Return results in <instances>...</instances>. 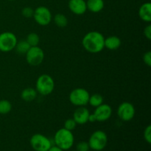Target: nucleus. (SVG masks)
<instances>
[{"mask_svg": "<svg viewBox=\"0 0 151 151\" xmlns=\"http://www.w3.org/2000/svg\"><path fill=\"white\" fill-rule=\"evenodd\" d=\"M105 37L98 31H91L86 34L82 39V45L88 52L97 54L105 48Z\"/></svg>", "mask_w": 151, "mask_h": 151, "instance_id": "nucleus-1", "label": "nucleus"}, {"mask_svg": "<svg viewBox=\"0 0 151 151\" xmlns=\"http://www.w3.org/2000/svg\"><path fill=\"white\" fill-rule=\"evenodd\" d=\"M54 142L56 146L63 150H68L74 145L75 137L72 131L65 129L64 128H60L55 134Z\"/></svg>", "mask_w": 151, "mask_h": 151, "instance_id": "nucleus-2", "label": "nucleus"}, {"mask_svg": "<svg viewBox=\"0 0 151 151\" xmlns=\"http://www.w3.org/2000/svg\"><path fill=\"white\" fill-rule=\"evenodd\" d=\"M55 88V81L50 75L43 74L40 75L35 83V90L43 96L52 94Z\"/></svg>", "mask_w": 151, "mask_h": 151, "instance_id": "nucleus-3", "label": "nucleus"}, {"mask_svg": "<svg viewBox=\"0 0 151 151\" xmlns=\"http://www.w3.org/2000/svg\"><path fill=\"white\" fill-rule=\"evenodd\" d=\"M88 143L90 149L95 151H102L107 145V134L101 130L95 131L90 136Z\"/></svg>", "mask_w": 151, "mask_h": 151, "instance_id": "nucleus-4", "label": "nucleus"}, {"mask_svg": "<svg viewBox=\"0 0 151 151\" xmlns=\"http://www.w3.org/2000/svg\"><path fill=\"white\" fill-rule=\"evenodd\" d=\"M89 97V92L86 89L83 88H76L71 91L69 99L73 106L81 107L88 104Z\"/></svg>", "mask_w": 151, "mask_h": 151, "instance_id": "nucleus-5", "label": "nucleus"}, {"mask_svg": "<svg viewBox=\"0 0 151 151\" xmlns=\"http://www.w3.org/2000/svg\"><path fill=\"white\" fill-rule=\"evenodd\" d=\"M29 144L35 151H48L52 145L51 140L41 134H35L31 137Z\"/></svg>", "mask_w": 151, "mask_h": 151, "instance_id": "nucleus-6", "label": "nucleus"}, {"mask_svg": "<svg viewBox=\"0 0 151 151\" xmlns=\"http://www.w3.org/2000/svg\"><path fill=\"white\" fill-rule=\"evenodd\" d=\"M17 37L12 32H4L0 34V51L9 52L16 48Z\"/></svg>", "mask_w": 151, "mask_h": 151, "instance_id": "nucleus-7", "label": "nucleus"}, {"mask_svg": "<svg viewBox=\"0 0 151 151\" xmlns=\"http://www.w3.org/2000/svg\"><path fill=\"white\" fill-rule=\"evenodd\" d=\"M32 17L35 22L41 26H47L52 20L51 11L45 6H39L35 9Z\"/></svg>", "mask_w": 151, "mask_h": 151, "instance_id": "nucleus-8", "label": "nucleus"}, {"mask_svg": "<svg viewBox=\"0 0 151 151\" xmlns=\"http://www.w3.org/2000/svg\"><path fill=\"white\" fill-rule=\"evenodd\" d=\"M25 55L28 64L30 66H39L44 61L45 55L44 50L38 46H36V47H30Z\"/></svg>", "mask_w": 151, "mask_h": 151, "instance_id": "nucleus-9", "label": "nucleus"}, {"mask_svg": "<svg viewBox=\"0 0 151 151\" xmlns=\"http://www.w3.org/2000/svg\"><path fill=\"white\" fill-rule=\"evenodd\" d=\"M136 110L134 105L129 102H123L117 109V115L123 122H129L134 119Z\"/></svg>", "mask_w": 151, "mask_h": 151, "instance_id": "nucleus-10", "label": "nucleus"}, {"mask_svg": "<svg viewBox=\"0 0 151 151\" xmlns=\"http://www.w3.org/2000/svg\"><path fill=\"white\" fill-rule=\"evenodd\" d=\"M112 108L109 105L103 103L100 106L95 108L93 114L94 115L97 122H105L110 119L112 115Z\"/></svg>", "mask_w": 151, "mask_h": 151, "instance_id": "nucleus-11", "label": "nucleus"}, {"mask_svg": "<svg viewBox=\"0 0 151 151\" xmlns=\"http://www.w3.org/2000/svg\"><path fill=\"white\" fill-rule=\"evenodd\" d=\"M89 115V111L85 106L78 107V109L74 111L73 119L77 125H84L88 122Z\"/></svg>", "mask_w": 151, "mask_h": 151, "instance_id": "nucleus-12", "label": "nucleus"}, {"mask_svg": "<svg viewBox=\"0 0 151 151\" xmlns=\"http://www.w3.org/2000/svg\"><path fill=\"white\" fill-rule=\"evenodd\" d=\"M68 7L72 13L78 16L84 14L87 10L86 1L85 0H69Z\"/></svg>", "mask_w": 151, "mask_h": 151, "instance_id": "nucleus-13", "label": "nucleus"}, {"mask_svg": "<svg viewBox=\"0 0 151 151\" xmlns=\"http://www.w3.org/2000/svg\"><path fill=\"white\" fill-rule=\"evenodd\" d=\"M139 16L145 22H151V3L145 2L140 6L139 9Z\"/></svg>", "mask_w": 151, "mask_h": 151, "instance_id": "nucleus-14", "label": "nucleus"}, {"mask_svg": "<svg viewBox=\"0 0 151 151\" xmlns=\"http://www.w3.org/2000/svg\"><path fill=\"white\" fill-rule=\"evenodd\" d=\"M122 41L119 37L116 35H111L108 38H105V48L109 50H116L120 47Z\"/></svg>", "mask_w": 151, "mask_h": 151, "instance_id": "nucleus-15", "label": "nucleus"}, {"mask_svg": "<svg viewBox=\"0 0 151 151\" xmlns=\"http://www.w3.org/2000/svg\"><path fill=\"white\" fill-rule=\"evenodd\" d=\"M105 3L103 0H87V10L91 13H97L102 11L104 8Z\"/></svg>", "mask_w": 151, "mask_h": 151, "instance_id": "nucleus-16", "label": "nucleus"}, {"mask_svg": "<svg viewBox=\"0 0 151 151\" xmlns=\"http://www.w3.org/2000/svg\"><path fill=\"white\" fill-rule=\"evenodd\" d=\"M38 92L35 88L32 87H27L24 88L21 93V97L25 102H32L37 97Z\"/></svg>", "mask_w": 151, "mask_h": 151, "instance_id": "nucleus-17", "label": "nucleus"}, {"mask_svg": "<svg viewBox=\"0 0 151 151\" xmlns=\"http://www.w3.org/2000/svg\"><path fill=\"white\" fill-rule=\"evenodd\" d=\"M103 100H104V99H103V96L101 94H98V93H96V94H92V95H90L88 103L92 107L97 108V106L103 104Z\"/></svg>", "mask_w": 151, "mask_h": 151, "instance_id": "nucleus-18", "label": "nucleus"}, {"mask_svg": "<svg viewBox=\"0 0 151 151\" xmlns=\"http://www.w3.org/2000/svg\"><path fill=\"white\" fill-rule=\"evenodd\" d=\"M54 20L55 24L57 25L58 27L63 28L67 26L68 24V19L65 15L62 14V13H58L55 16H54Z\"/></svg>", "mask_w": 151, "mask_h": 151, "instance_id": "nucleus-19", "label": "nucleus"}, {"mask_svg": "<svg viewBox=\"0 0 151 151\" xmlns=\"http://www.w3.org/2000/svg\"><path fill=\"white\" fill-rule=\"evenodd\" d=\"M29 48H30V46L27 42L26 40H22L20 41H18L15 49L19 54L25 55Z\"/></svg>", "mask_w": 151, "mask_h": 151, "instance_id": "nucleus-20", "label": "nucleus"}, {"mask_svg": "<svg viewBox=\"0 0 151 151\" xmlns=\"http://www.w3.org/2000/svg\"><path fill=\"white\" fill-rule=\"evenodd\" d=\"M26 41L30 47H36L40 43V37L35 32H31L27 36Z\"/></svg>", "mask_w": 151, "mask_h": 151, "instance_id": "nucleus-21", "label": "nucleus"}, {"mask_svg": "<svg viewBox=\"0 0 151 151\" xmlns=\"http://www.w3.org/2000/svg\"><path fill=\"white\" fill-rule=\"evenodd\" d=\"M12 110V104L7 100H0V114H7Z\"/></svg>", "mask_w": 151, "mask_h": 151, "instance_id": "nucleus-22", "label": "nucleus"}, {"mask_svg": "<svg viewBox=\"0 0 151 151\" xmlns=\"http://www.w3.org/2000/svg\"><path fill=\"white\" fill-rule=\"evenodd\" d=\"M76 126L77 123L74 120L73 118H72V119H67L64 122V128L66 130H69L70 131H72L73 130H75Z\"/></svg>", "mask_w": 151, "mask_h": 151, "instance_id": "nucleus-23", "label": "nucleus"}, {"mask_svg": "<svg viewBox=\"0 0 151 151\" xmlns=\"http://www.w3.org/2000/svg\"><path fill=\"white\" fill-rule=\"evenodd\" d=\"M90 150L89 145L87 142L82 141L78 143L76 146L77 151H88Z\"/></svg>", "mask_w": 151, "mask_h": 151, "instance_id": "nucleus-24", "label": "nucleus"}, {"mask_svg": "<svg viewBox=\"0 0 151 151\" xmlns=\"http://www.w3.org/2000/svg\"><path fill=\"white\" fill-rule=\"evenodd\" d=\"M34 10L30 7H25L22 9V14L25 18H32L33 16Z\"/></svg>", "mask_w": 151, "mask_h": 151, "instance_id": "nucleus-25", "label": "nucleus"}, {"mask_svg": "<svg viewBox=\"0 0 151 151\" xmlns=\"http://www.w3.org/2000/svg\"><path fill=\"white\" fill-rule=\"evenodd\" d=\"M144 139L145 140V142L148 144H150L151 143V125H147L145 128L144 131Z\"/></svg>", "mask_w": 151, "mask_h": 151, "instance_id": "nucleus-26", "label": "nucleus"}, {"mask_svg": "<svg viewBox=\"0 0 151 151\" xmlns=\"http://www.w3.org/2000/svg\"><path fill=\"white\" fill-rule=\"evenodd\" d=\"M143 61L147 66H151V52L147 51L143 55Z\"/></svg>", "mask_w": 151, "mask_h": 151, "instance_id": "nucleus-27", "label": "nucleus"}, {"mask_svg": "<svg viewBox=\"0 0 151 151\" xmlns=\"http://www.w3.org/2000/svg\"><path fill=\"white\" fill-rule=\"evenodd\" d=\"M144 35L147 40H151V25L148 24L145 27L144 31H143Z\"/></svg>", "mask_w": 151, "mask_h": 151, "instance_id": "nucleus-28", "label": "nucleus"}, {"mask_svg": "<svg viewBox=\"0 0 151 151\" xmlns=\"http://www.w3.org/2000/svg\"><path fill=\"white\" fill-rule=\"evenodd\" d=\"M48 151H64V150H63L61 148H60V147H58V146L56 145H54V146L52 145L51 147L48 150Z\"/></svg>", "mask_w": 151, "mask_h": 151, "instance_id": "nucleus-29", "label": "nucleus"}, {"mask_svg": "<svg viewBox=\"0 0 151 151\" xmlns=\"http://www.w3.org/2000/svg\"><path fill=\"white\" fill-rule=\"evenodd\" d=\"M8 1H15V0H8Z\"/></svg>", "mask_w": 151, "mask_h": 151, "instance_id": "nucleus-30", "label": "nucleus"}, {"mask_svg": "<svg viewBox=\"0 0 151 151\" xmlns=\"http://www.w3.org/2000/svg\"><path fill=\"white\" fill-rule=\"evenodd\" d=\"M71 151H77V150H71Z\"/></svg>", "mask_w": 151, "mask_h": 151, "instance_id": "nucleus-31", "label": "nucleus"}]
</instances>
